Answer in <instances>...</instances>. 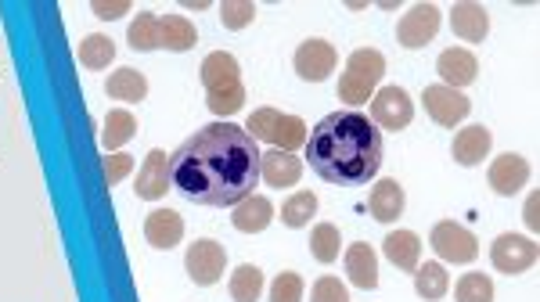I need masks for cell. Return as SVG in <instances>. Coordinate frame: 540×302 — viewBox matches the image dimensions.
<instances>
[{
    "instance_id": "17",
    "label": "cell",
    "mask_w": 540,
    "mask_h": 302,
    "mask_svg": "<svg viewBox=\"0 0 540 302\" xmlns=\"http://www.w3.org/2000/svg\"><path fill=\"white\" fill-rule=\"evenodd\" d=\"M184 238V220H180L173 209H155L148 220H144V241L152 249H173Z\"/></svg>"
},
{
    "instance_id": "38",
    "label": "cell",
    "mask_w": 540,
    "mask_h": 302,
    "mask_svg": "<svg viewBox=\"0 0 540 302\" xmlns=\"http://www.w3.org/2000/svg\"><path fill=\"white\" fill-rule=\"evenodd\" d=\"M130 169H134V159H130V155H123V151H116V155H105V180H108V187H116L119 180L130 177Z\"/></svg>"
},
{
    "instance_id": "9",
    "label": "cell",
    "mask_w": 540,
    "mask_h": 302,
    "mask_svg": "<svg viewBox=\"0 0 540 302\" xmlns=\"http://www.w3.org/2000/svg\"><path fill=\"white\" fill-rule=\"evenodd\" d=\"M414 119V101L407 98L404 87H382L371 98V123L386 130H404Z\"/></svg>"
},
{
    "instance_id": "31",
    "label": "cell",
    "mask_w": 540,
    "mask_h": 302,
    "mask_svg": "<svg viewBox=\"0 0 540 302\" xmlns=\"http://www.w3.org/2000/svg\"><path fill=\"white\" fill-rule=\"evenodd\" d=\"M126 40H130L134 51H159V15L144 11L141 18H134L130 29H126Z\"/></svg>"
},
{
    "instance_id": "1",
    "label": "cell",
    "mask_w": 540,
    "mask_h": 302,
    "mask_svg": "<svg viewBox=\"0 0 540 302\" xmlns=\"http://www.w3.org/2000/svg\"><path fill=\"white\" fill-rule=\"evenodd\" d=\"M170 180L195 205L227 209L252 195L260 180V148L234 123H209L173 151Z\"/></svg>"
},
{
    "instance_id": "19",
    "label": "cell",
    "mask_w": 540,
    "mask_h": 302,
    "mask_svg": "<svg viewBox=\"0 0 540 302\" xmlns=\"http://www.w3.org/2000/svg\"><path fill=\"white\" fill-rule=\"evenodd\" d=\"M346 277H350L357 288H364V292L378 288V259L368 241H357V245L346 249Z\"/></svg>"
},
{
    "instance_id": "4",
    "label": "cell",
    "mask_w": 540,
    "mask_h": 302,
    "mask_svg": "<svg viewBox=\"0 0 540 302\" xmlns=\"http://www.w3.org/2000/svg\"><path fill=\"white\" fill-rule=\"evenodd\" d=\"M245 134L252 141H267L274 144L278 151H296L306 144L310 130L299 116H285L278 108H260V112H252L249 123H245Z\"/></svg>"
},
{
    "instance_id": "10",
    "label": "cell",
    "mask_w": 540,
    "mask_h": 302,
    "mask_svg": "<svg viewBox=\"0 0 540 302\" xmlns=\"http://www.w3.org/2000/svg\"><path fill=\"white\" fill-rule=\"evenodd\" d=\"M335 62H339L335 47L328 44V40H317V36L303 40L296 51V72H299V80H306V83L328 80L335 72Z\"/></svg>"
},
{
    "instance_id": "16",
    "label": "cell",
    "mask_w": 540,
    "mask_h": 302,
    "mask_svg": "<svg viewBox=\"0 0 540 302\" xmlns=\"http://www.w3.org/2000/svg\"><path fill=\"white\" fill-rule=\"evenodd\" d=\"M260 177L267 180L270 187H292L299 184V177H303V162L292 155V151H267V155H260Z\"/></svg>"
},
{
    "instance_id": "29",
    "label": "cell",
    "mask_w": 540,
    "mask_h": 302,
    "mask_svg": "<svg viewBox=\"0 0 540 302\" xmlns=\"http://www.w3.org/2000/svg\"><path fill=\"white\" fill-rule=\"evenodd\" d=\"M134 134H137V119L130 116V112L116 108V112H108L105 116V130H101L105 148H123V144L134 141Z\"/></svg>"
},
{
    "instance_id": "28",
    "label": "cell",
    "mask_w": 540,
    "mask_h": 302,
    "mask_svg": "<svg viewBox=\"0 0 540 302\" xmlns=\"http://www.w3.org/2000/svg\"><path fill=\"white\" fill-rule=\"evenodd\" d=\"M263 292V274L260 267L252 263H242V267L231 270V299L234 302H256Z\"/></svg>"
},
{
    "instance_id": "22",
    "label": "cell",
    "mask_w": 540,
    "mask_h": 302,
    "mask_svg": "<svg viewBox=\"0 0 540 302\" xmlns=\"http://www.w3.org/2000/svg\"><path fill=\"white\" fill-rule=\"evenodd\" d=\"M105 94L116 101H126V105H137V101L148 98V80L137 69H116L112 76H105Z\"/></svg>"
},
{
    "instance_id": "8",
    "label": "cell",
    "mask_w": 540,
    "mask_h": 302,
    "mask_svg": "<svg viewBox=\"0 0 540 302\" xmlns=\"http://www.w3.org/2000/svg\"><path fill=\"white\" fill-rule=\"evenodd\" d=\"M422 105H425V112H429L432 123H440V126H461L468 119V112H472V101H468L461 90H450V87H443V83L425 87Z\"/></svg>"
},
{
    "instance_id": "21",
    "label": "cell",
    "mask_w": 540,
    "mask_h": 302,
    "mask_svg": "<svg viewBox=\"0 0 540 302\" xmlns=\"http://www.w3.org/2000/svg\"><path fill=\"white\" fill-rule=\"evenodd\" d=\"M270 216H274V205H270V198H263V195H249L234 205V227L242 234L267 231Z\"/></svg>"
},
{
    "instance_id": "5",
    "label": "cell",
    "mask_w": 540,
    "mask_h": 302,
    "mask_svg": "<svg viewBox=\"0 0 540 302\" xmlns=\"http://www.w3.org/2000/svg\"><path fill=\"white\" fill-rule=\"evenodd\" d=\"M432 252L443 259V263H472L479 256V241L476 234L461 227L454 220H440L432 227Z\"/></svg>"
},
{
    "instance_id": "24",
    "label": "cell",
    "mask_w": 540,
    "mask_h": 302,
    "mask_svg": "<svg viewBox=\"0 0 540 302\" xmlns=\"http://www.w3.org/2000/svg\"><path fill=\"white\" fill-rule=\"evenodd\" d=\"M382 249H386V259L396 270H418L422 241H418V234L414 231H393L386 241H382Z\"/></svg>"
},
{
    "instance_id": "25",
    "label": "cell",
    "mask_w": 540,
    "mask_h": 302,
    "mask_svg": "<svg viewBox=\"0 0 540 302\" xmlns=\"http://www.w3.org/2000/svg\"><path fill=\"white\" fill-rule=\"evenodd\" d=\"M198 76H202V87L216 90V87H224V83L242 80V69H238V58H231V54H224V51H213L206 62H202Z\"/></svg>"
},
{
    "instance_id": "32",
    "label": "cell",
    "mask_w": 540,
    "mask_h": 302,
    "mask_svg": "<svg viewBox=\"0 0 540 302\" xmlns=\"http://www.w3.org/2000/svg\"><path fill=\"white\" fill-rule=\"evenodd\" d=\"M342 249V238H339V227L332 223H317L314 231H310V252H314L317 263H335Z\"/></svg>"
},
{
    "instance_id": "14",
    "label": "cell",
    "mask_w": 540,
    "mask_h": 302,
    "mask_svg": "<svg viewBox=\"0 0 540 302\" xmlns=\"http://www.w3.org/2000/svg\"><path fill=\"white\" fill-rule=\"evenodd\" d=\"M530 180V162L522 159V155H501V159H494V166H490V187H494L497 195L512 198L519 195V187Z\"/></svg>"
},
{
    "instance_id": "23",
    "label": "cell",
    "mask_w": 540,
    "mask_h": 302,
    "mask_svg": "<svg viewBox=\"0 0 540 302\" xmlns=\"http://www.w3.org/2000/svg\"><path fill=\"white\" fill-rule=\"evenodd\" d=\"M198 44V29L180 15H159V51H191Z\"/></svg>"
},
{
    "instance_id": "30",
    "label": "cell",
    "mask_w": 540,
    "mask_h": 302,
    "mask_svg": "<svg viewBox=\"0 0 540 302\" xmlns=\"http://www.w3.org/2000/svg\"><path fill=\"white\" fill-rule=\"evenodd\" d=\"M314 216H317V195H314V191H299V195H292L285 205H281V223H285V227H292V231L306 227Z\"/></svg>"
},
{
    "instance_id": "33",
    "label": "cell",
    "mask_w": 540,
    "mask_h": 302,
    "mask_svg": "<svg viewBox=\"0 0 540 302\" xmlns=\"http://www.w3.org/2000/svg\"><path fill=\"white\" fill-rule=\"evenodd\" d=\"M112 58H116V44L108 40L105 33H94V36H87L80 44V62L87 65V69H108L112 65Z\"/></svg>"
},
{
    "instance_id": "15",
    "label": "cell",
    "mask_w": 540,
    "mask_h": 302,
    "mask_svg": "<svg viewBox=\"0 0 540 302\" xmlns=\"http://www.w3.org/2000/svg\"><path fill=\"white\" fill-rule=\"evenodd\" d=\"M476 72H479L476 54L465 51V47H450V51H443V54H440V76H443V87H450V90H465L468 83H476Z\"/></svg>"
},
{
    "instance_id": "26",
    "label": "cell",
    "mask_w": 540,
    "mask_h": 302,
    "mask_svg": "<svg viewBox=\"0 0 540 302\" xmlns=\"http://www.w3.org/2000/svg\"><path fill=\"white\" fill-rule=\"evenodd\" d=\"M206 105H209V112H213V116H220V123H224L227 116H234V112L245 105L242 80L224 83V87H216V90H206Z\"/></svg>"
},
{
    "instance_id": "13",
    "label": "cell",
    "mask_w": 540,
    "mask_h": 302,
    "mask_svg": "<svg viewBox=\"0 0 540 302\" xmlns=\"http://www.w3.org/2000/svg\"><path fill=\"white\" fill-rule=\"evenodd\" d=\"M490 144H494V134L486 126H461L454 141H450V155L461 166H479L490 155Z\"/></svg>"
},
{
    "instance_id": "39",
    "label": "cell",
    "mask_w": 540,
    "mask_h": 302,
    "mask_svg": "<svg viewBox=\"0 0 540 302\" xmlns=\"http://www.w3.org/2000/svg\"><path fill=\"white\" fill-rule=\"evenodd\" d=\"M130 11V4L126 0H116V4H94V15H101V18H116V15H126Z\"/></svg>"
},
{
    "instance_id": "18",
    "label": "cell",
    "mask_w": 540,
    "mask_h": 302,
    "mask_svg": "<svg viewBox=\"0 0 540 302\" xmlns=\"http://www.w3.org/2000/svg\"><path fill=\"white\" fill-rule=\"evenodd\" d=\"M450 29L461 36V40H468V44H483L486 33H490V15H486L479 4H454L450 8Z\"/></svg>"
},
{
    "instance_id": "20",
    "label": "cell",
    "mask_w": 540,
    "mask_h": 302,
    "mask_svg": "<svg viewBox=\"0 0 540 302\" xmlns=\"http://www.w3.org/2000/svg\"><path fill=\"white\" fill-rule=\"evenodd\" d=\"M404 187L396 184V180H378L375 191L368 195V213L375 216L378 223H393L400 220L404 213Z\"/></svg>"
},
{
    "instance_id": "37",
    "label": "cell",
    "mask_w": 540,
    "mask_h": 302,
    "mask_svg": "<svg viewBox=\"0 0 540 302\" xmlns=\"http://www.w3.org/2000/svg\"><path fill=\"white\" fill-rule=\"evenodd\" d=\"M310 302H350V299H346V285H342L339 277H317Z\"/></svg>"
},
{
    "instance_id": "3",
    "label": "cell",
    "mask_w": 540,
    "mask_h": 302,
    "mask_svg": "<svg viewBox=\"0 0 540 302\" xmlns=\"http://www.w3.org/2000/svg\"><path fill=\"white\" fill-rule=\"evenodd\" d=\"M386 76V58L375 47H360V51L350 54L346 62V72L339 76V101L342 105H368L375 98L378 80Z\"/></svg>"
},
{
    "instance_id": "35",
    "label": "cell",
    "mask_w": 540,
    "mask_h": 302,
    "mask_svg": "<svg viewBox=\"0 0 540 302\" xmlns=\"http://www.w3.org/2000/svg\"><path fill=\"white\" fill-rule=\"evenodd\" d=\"M303 299V277L285 270V274L274 277V285H270V302H299Z\"/></svg>"
},
{
    "instance_id": "34",
    "label": "cell",
    "mask_w": 540,
    "mask_h": 302,
    "mask_svg": "<svg viewBox=\"0 0 540 302\" xmlns=\"http://www.w3.org/2000/svg\"><path fill=\"white\" fill-rule=\"evenodd\" d=\"M454 299H458V302H494V281H490L486 274L461 277Z\"/></svg>"
},
{
    "instance_id": "7",
    "label": "cell",
    "mask_w": 540,
    "mask_h": 302,
    "mask_svg": "<svg viewBox=\"0 0 540 302\" xmlns=\"http://www.w3.org/2000/svg\"><path fill=\"white\" fill-rule=\"evenodd\" d=\"M440 22L443 15L436 4H414V8L396 22V40H400V47H407V51H418V47L432 44V36L440 33Z\"/></svg>"
},
{
    "instance_id": "2",
    "label": "cell",
    "mask_w": 540,
    "mask_h": 302,
    "mask_svg": "<svg viewBox=\"0 0 540 302\" xmlns=\"http://www.w3.org/2000/svg\"><path fill=\"white\" fill-rule=\"evenodd\" d=\"M303 148L317 177L339 187L368 184L382 166V134L360 112H335L321 119Z\"/></svg>"
},
{
    "instance_id": "36",
    "label": "cell",
    "mask_w": 540,
    "mask_h": 302,
    "mask_svg": "<svg viewBox=\"0 0 540 302\" xmlns=\"http://www.w3.org/2000/svg\"><path fill=\"white\" fill-rule=\"evenodd\" d=\"M252 18H256V4H249V0H231V4L220 8V22H224V29H245Z\"/></svg>"
},
{
    "instance_id": "11",
    "label": "cell",
    "mask_w": 540,
    "mask_h": 302,
    "mask_svg": "<svg viewBox=\"0 0 540 302\" xmlns=\"http://www.w3.org/2000/svg\"><path fill=\"white\" fill-rule=\"evenodd\" d=\"M490 259H494V267L501 274H522V270H530L537 263V241L519 238V234H501L494 241V249H490Z\"/></svg>"
},
{
    "instance_id": "6",
    "label": "cell",
    "mask_w": 540,
    "mask_h": 302,
    "mask_svg": "<svg viewBox=\"0 0 540 302\" xmlns=\"http://www.w3.org/2000/svg\"><path fill=\"white\" fill-rule=\"evenodd\" d=\"M184 267H188V277L195 281V285L213 288L216 281L224 277V267H227L224 245L213 241V238H198L188 249V256H184Z\"/></svg>"
},
{
    "instance_id": "27",
    "label": "cell",
    "mask_w": 540,
    "mask_h": 302,
    "mask_svg": "<svg viewBox=\"0 0 540 302\" xmlns=\"http://www.w3.org/2000/svg\"><path fill=\"white\" fill-rule=\"evenodd\" d=\"M447 270H443V263H425V267L414 270V288H418V295H422L425 302H440L443 295H447Z\"/></svg>"
},
{
    "instance_id": "12",
    "label": "cell",
    "mask_w": 540,
    "mask_h": 302,
    "mask_svg": "<svg viewBox=\"0 0 540 302\" xmlns=\"http://www.w3.org/2000/svg\"><path fill=\"white\" fill-rule=\"evenodd\" d=\"M173 187L170 180V159H166V151H148V159L141 166V177H137V198L141 202H159L166 191Z\"/></svg>"
}]
</instances>
